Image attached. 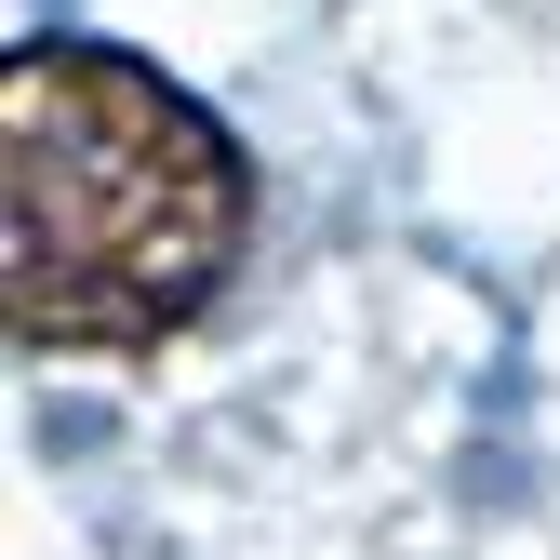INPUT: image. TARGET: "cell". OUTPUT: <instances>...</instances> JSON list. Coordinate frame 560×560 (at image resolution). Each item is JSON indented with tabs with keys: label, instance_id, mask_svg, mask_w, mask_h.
Here are the masks:
<instances>
[{
	"label": "cell",
	"instance_id": "1",
	"mask_svg": "<svg viewBox=\"0 0 560 560\" xmlns=\"http://www.w3.org/2000/svg\"><path fill=\"white\" fill-rule=\"evenodd\" d=\"M254 254V148L120 40L0 54V334L14 361H148Z\"/></svg>",
	"mask_w": 560,
	"mask_h": 560
}]
</instances>
